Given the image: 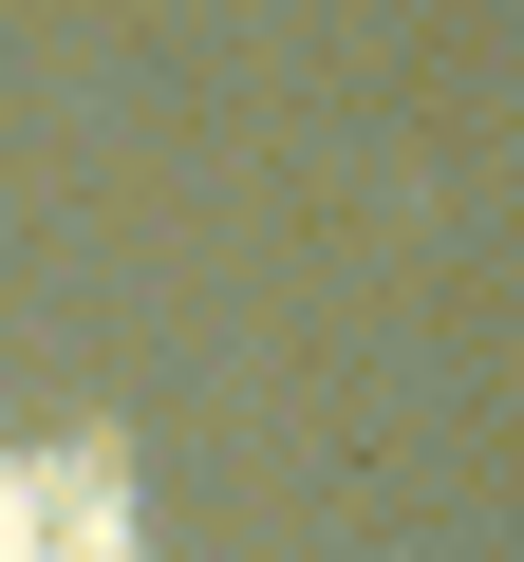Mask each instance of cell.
<instances>
[{
  "mask_svg": "<svg viewBox=\"0 0 524 562\" xmlns=\"http://www.w3.org/2000/svg\"><path fill=\"white\" fill-rule=\"evenodd\" d=\"M113 506H132V450H113V431L0 450V562H113Z\"/></svg>",
  "mask_w": 524,
  "mask_h": 562,
  "instance_id": "cell-1",
  "label": "cell"
}]
</instances>
